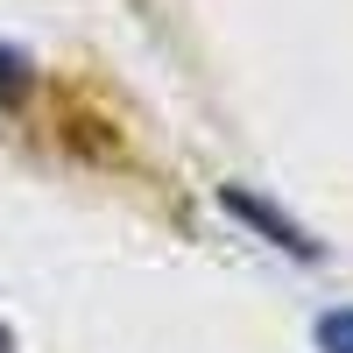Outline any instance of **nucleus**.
Masks as SVG:
<instances>
[{"instance_id": "obj_1", "label": "nucleus", "mask_w": 353, "mask_h": 353, "mask_svg": "<svg viewBox=\"0 0 353 353\" xmlns=\"http://www.w3.org/2000/svg\"><path fill=\"white\" fill-rule=\"evenodd\" d=\"M219 205H226V212L241 219L248 233H261V241H276L283 254H297V261H318V241H311V233H304L297 219L283 212V205H269V198H254V191H241V184H226V191H219Z\"/></svg>"}, {"instance_id": "obj_2", "label": "nucleus", "mask_w": 353, "mask_h": 353, "mask_svg": "<svg viewBox=\"0 0 353 353\" xmlns=\"http://www.w3.org/2000/svg\"><path fill=\"white\" fill-rule=\"evenodd\" d=\"M311 346L318 353H353V304H339V311H325L311 325Z\"/></svg>"}, {"instance_id": "obj_3", "label": "nucleus", "mask_w": 353, "mask_h": 353, "mask_svg": "<svg viewBox=\"0 0 353 353\" xmlns=\"http://www.w3.org/2000/svg\"><path fill=\"white\" fill-rule=\"evenodd\" d=\"M28 85H36V64H28L14 43H0V106H8V99H21Z\"/></svg>"}, {"instance_id": "obj_4", "label": "nucleus", "mask_w": 353, "mask_h": 353, "mask_svg": "<svg viewBox=\"0 0 353 353\" xmlns=\"http://www.w3.org/2000/svg\"><path fill=\"white\" fill-rule=\"evenodd\" d=\"M0 353H14V332H8V325H0Z\"/></svg>"}]
</instances>
